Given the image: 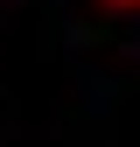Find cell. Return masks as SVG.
<instances>
[{
  "label": "cell",
  "mask_w": 140,
  "mask_h": 147,
  "mask_svg": "<svg viewBox=\"0 0 140 147\" xmlns=\"http://www.w3.org/2000/svg\"><path fill=\"white\" fill-rule=\"evenodd\" d=\"M105 7H140V0H105Z\"/></svg>",
  "instance_id": "6da1fadb"
}]
</instances>
